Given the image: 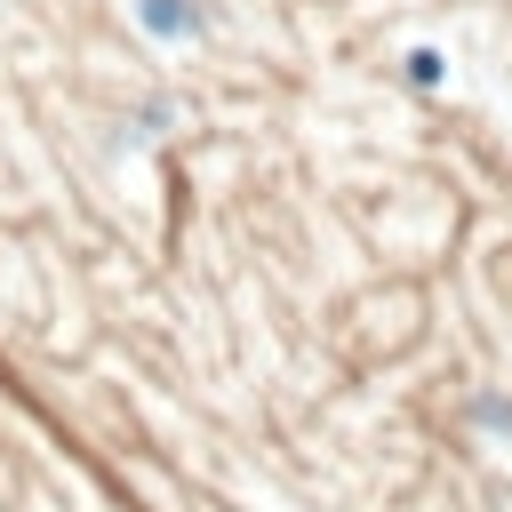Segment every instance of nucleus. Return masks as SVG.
I'll return each mask as SVG.
<instances>
[]
</instances>
